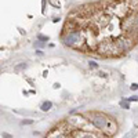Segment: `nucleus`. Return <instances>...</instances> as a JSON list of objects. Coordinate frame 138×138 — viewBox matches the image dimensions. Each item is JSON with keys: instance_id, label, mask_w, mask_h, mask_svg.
I'll list each match as a JSON object with an SVG mask.
<instances>
[{"instance_id": "f257e3e1", "label": "nucleus", "mask_w": 138, "mask_h": 138, "mask_svg": "<svg viewBox=\"0 0 138 138\" xmlns=\"http://www.w3.org/2000/svg\"><path fill=\"white\" fill-rule=\"evenodd\" d=\"M90 123L98 130H106L109 127V119L106 116H104V115H99V113L94 115V116L90 119Z\"/></svg>"}, {"instance_id": "f03ea898", "label": "nucleus", "mask_w": 138, "mask_h": 138, "mask_svg": "<svg viewBox=\"0 0 138 138\" xmlns=\"http://www.w3.org/2000/svg\"><path fill=\"white\" fill-rule=\"evenodd\" d=\"M64 43L66 44V46H70V47H75L77 46V44L81 43V35L80 32H69L66 36H64Z\"/></svg>"}, {"instance_id": "7ed1b4c3", "label": "nucleus", "mask_w": 138, "mask_h": 138, "mask_svg": "<svg viewBox=\"0 0 138 138\" xmlns=\"http://www.w3.org/2000/svg\"><path fill=\"white\" fill-rule=\"evenodd\" d=\"M133 46V42L128 39H120L116 42V48L119 51H127L128 48H131Z\"/></svg>"}, {"instance_id": "20e7f679", "label": "nucleus", "mask_w": 138, "mask_h": 138, "mask_svg": "<svg viewBox=\"0 0 138 138\" xmlns=\"http://www.w3.org/2000/svg\"><path fill=\"white\" fill-rule=\"evenodd\" d=\"M51 106H53V104H51L50 101H46V102L42 104V109H43V111H48Z\"/></svg>"}, {"instance_id": "39448f33", "label": "nucleus", "mask_w": 138, "mask_h": 138, "mask_svg": "<svg viewBox=\"0 0 138 138\" xmlns=\"http://www.w3.org/2000/svg\"><path fill=\"white\" fill-rule=\"evenodd\" d=\"M80 138H97V137L94 135V134H91V133H84Z\"/></svg>"}, {"instance_id": "423d86ee", "label": "nucleus", "mask_w": 138, "mask_h": 138, "mask_svg": "<svg viewBox=\"0 0 138 138\" xmlns=\"http://www.w3.org/2000/svg\"><path fill=\"white\" fill-rule=\"evenodd\" d=\"M44 46H46V43H44V42H35V47H40V48H42Z\"/></svg>"}, {"instance_id": "0eeeda50", "label": "nucleus", "mask_w": 138, "mask_h": 138, "mask_svg": "<svg viewBox=\"0 0 138 138\" xmlns=\"http://www.w3.org/2000/svg\"><path fill=\"white\" fill-rule=\"evenodd\" d=\"M24 68H26V64H21V65H17V66H15V70H21V69H24Z\"/></svg>"}, {"instance_id": "6e6552de", "label": "nucleus", "mask_w": 138, "mask_h": 138, "mask_svg": "<svg viewBox=\"0 0 138 138\" xmlns=\"http://www.w3.org/2000/svg\"><path fill=\"white\" fill-rule=\"evenodd\" d=\"M120 106H122V108H124V109H128V108H130V106H128V102H124V101H122V102H120Z\"/></svg>"}, {"instance_id": "1a4fd4ad", "label": "nucleus", "mask_w": 138, "mask_h": 138, "mask_svg": "<svg viewBox=\"0 0 138 138\" xmlns=\"http://www.w3.org/2000/svg\"><path fill=\"white\" fill-rule=\"evenodd\" d=\"M39 40H46V42H47L48 37L47 36H43V35H39Z\"/></svg>"}, {"instance_id": "9d476101", "label": "nucleus", "mask_w": 138, "mask_h": 138, "mask_svg": "<svg viewBox=\"0 0 138 138\" xmlns=\"http://www.w3.org/2000/svg\"><path fill=\"white\" fill-rule=\"evenodd\" d=\"M2 138H13V137H11L10 134H7V133H3L2 134Z\"/></svg>"}, {"instance_id": "9b49d317", "label": "nucleus", "mask_w": 138, "mask_h": 138, "mask_svg": "<svg viewBox=\"0 0 138 138\" xmlns=\"http://www.w3.org/2000/svg\"><path fill=\"white\" fill-rule=\"evenodd\" d=\"M33 120H22V124H32Z\"/></svg>"}, {"instance_id": "f8f14e48", "label": "nucleus", "mask_w": 138, "mask_h": 138, "mask_svg": "<svg viewBox=\"0 0 138 138\" xmlns=\"http://www.w3.org/2000/svg\"><path fill=\"white\" fill-rule=\"evenodd\" d=\"M130 88H131V90H138V84L134 83V84H131V87H130Z\"/></svg>"}, {"instance_id": "ddd939ff", "label": "nucleus", "mask_w": 138, "mask_h": 138, "mask_svg": "<svg viewBox=\"0 0 138 138\" xmlns=\"http://www.w3.org/2000/svg\"><path fill=\"white\" fill-rule=\"evenodd\" d=\"M90 66H91V68H97L98 64H95V62H90Z\"/></svg>"}, {"instance_id": "4468645a", "label": "nucleus", "mask_w": 138, "mask_h": 138, "mask_svg": "<svg viewBox=\"0 0 138 138\" xmlns=\"http://www.w3.org/2000/svg\"><path fill=\"white\" fill-rule=\"evenodd\" d=\"M138 97H131V98H128V101H137Z\"/></svg>"}, {"instance_id": "2eb2a0df", "label": "nucleus", "mask_w": 138, "mask_h": 138, "mask_svg": "<svg viewBox=\"0 0 138 138\" xmlns=\"http://www.w3.org/2000/svg\"><path fill=\"white\" fill-rule=\"evenodd\" d=\"M135 22H137V25H138V17L135 18Z\"/></svg>"}]
</instances>
